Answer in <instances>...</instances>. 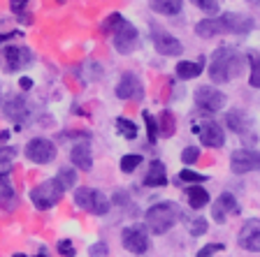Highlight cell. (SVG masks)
Returning a JSON list of instances; mask_svg holds the SVG:
<instances>
[{
  "label": "cell",
  "instance_id": "obj_17",
  "mask_svg": "<svg viewBox=\"0 0 260 257\" xmlns=\"http://www.w3.org/2000/svg\"><path fill=\"white\" fill-rule=\"evenodd\" d=\"M144 186H149V188L168 186V171H165V165H162L160 160L149 162V171H146V176H144Z\"/></svg>",
  "mask_w": 260,
  "mask_h": 257
},
{
  "label": "cell",
  "instance_id": "obj_11",
  "mask_svg": "<svg viewBox=\"0 0 260 257\" xmlns=\"http://www.w3.org/2000/svg\"><path fill=\"white\" fill-rule=\"evenodd\" d=\"M237 243L239 248L244 250H251V252H260V220H246L239 230L237 236Z\"/></svg>",
  "mask_w": 260,
  "mask_h": 257
},
{
  "label": "cell",
  "instance_id": "obj_32",
  "mask_svg": "<svg viewBox=\"0 0 260 257\" xmlns=\"http://www.w3.org/2000/svg\"><path fill=\"white\" fill-rule=\"evenodd\" d=\"M179 181L202 183V181H207V176H205V174H198V171H193V169H181V171H179Z\"/></svg>",
  "mask_w": 260,
  "mask_h": 257
},
{
  "label": "cell",
  "instance_id": "obj_22",
  "mask_svg": "<svg viewBox=\"0 0 260 257\" xmlns=\"http://www.w3.org/2000/svg\"><path fill=\"white\" fill-rule=\"evenodd\" d=\"M177 77L184 81H190L195 79V77H200L202 72H205V67H202V60L200 63H190V60H181V63H177Z\"/></svg>",
  "mask_w": 260,
  "mask_h": 257
},
{
  "label": "cell",
  "instance_id": "obj_40",
  "mask_svg": "<svg viewBox=\"0 0 260 257\" xmlns=\"http://www.w3.org/2000/svg\"><path fill=\"white\" fill-rule=\"evenodd\" d=\"M19 86H21L23 91H30V88H32V79H28V77H21V79H19Z\"/></svg>",
  "mask_w": 260,
  "mask_h": 257
},
{
  "label": "cell",
  "instance_id": "obj_34",
  "mask_svg": "<svg viewBox=\"0 0 260 257\" xmlns=\"http://www.w3.org/2000/svg\"><path fill=\"white\" fill-rule=\"evenodd\" d=\"M195 5L200 7L205 14H209V16L218 14V0H195Z\"/></svg>",
  "mask_w": 260,
  "mask_h": 257
},
{
  "label": "cell",
  "instance_id": "obj_19",
  "mask_svg": "<svg viewBox=\"0 0 260 257\" xmlns=\"http://www.w3.org/2000/svg\"><path fill=\"white\" fill-rule=\"evenodd\" d=\"M5 116L16 121V123H21L23 118L28 116V104L21 95H12L5 100Z\"/></svg>",
  "mask_w": 260,
  "mask_h": 257
},
{
  "label": "cell",
  "instance_id": "obj_35",
  "mask_svg": "<svg viewBox=\"0 0 260 257\" xmlns=\"http://www.w3.org/2000/svg\"><path fill=\"white\" fill-rule=\"evenodd\" d=\"M198 158H200V149H198V146H186L184 153H181V162H184V165H193Z\"/></svg>",
  "mask_w": 260,
  "mask_h": 257
},
{
  "label": "cell",
  "instance_id": "obj_21",
  "mask_svg": "<svg viewBox=\"0 0 260 257\" xmlns=\"http://www.w3.org/2000/svg\"><path fill=\"white\" fill-rule=\"evenodd\" d=\"M225 123H228V128L233 130V132L244 134L246 130L251 128V118L246 116V114H244L242 109H233V112H228V114H225Z\"/></svg>",
  "mask_w": 260,
  "mask_h": 257
},
{
  "label": "cell",
  "instance_id": "obj_39",
  "mask_svg": "<svg viewBox=\"0 0 260 257\" xmlns=\"http://www.w3.org/2000/svg\"><path fill=\"white\" fill-rule=\"evenodd\" d=\"M26 5H28V0H10V10L14 12V14H21Z\"/></svg>",
  "mask_w": 260,
  "mask_h": 257
},
{
  "label": "cell",
  "instance_id": "obj_12",
  "mask_svg": "<svg viewBox=\"0 0 260 257\" xmlns=\"http://www.w3.org/2000/svg\"><path fill=\"white\" fill-rule=\"evenodd\" d=\"M195 132L200 134L202 146H207V149H218V146L225 144V132L216 121H205L202 125L195 128Z\"/></svg>",
  "mask_w": 260,
  "mask_h": 257
},
{
  "label": "cell",
  "instance_id": "obj_8",
  "mask_svg": "<svg viewBox=\"0 0 260 257\" xmlns=\"http://www.w3.org/2000/svg\"><path fill=\"white\" fill-rule=\"evenodd\" d=\"M230 169L235 174H249L260 169V153L253 149H239L230 156Z\"/></svg>",
  "mask_w": 260,
  "mask_h": 257
},
{
  "label": "cell",
  "instance_id": "obj_2",
  "mask_svg": "<svg viewBox=\"0 0 260 257\" xmlns=\"http://www.w3.org/2000/svg\"><path fill=\"white\" fill-rule=\"evenodd\" d=\"M177 220H179V211H177V206L170 202L153 204L144 215V223L151 234H165V232H170Z\"/></svg>",
  "mask_w": 260,
  "mask_h": 257
},
{
  "label": "cell",
  "instance_id": "obj_45",
  "mask_svg": "<svg viewBox=\"0 0 260 257\" xmlns=\"http://www.w3.org/2000/svg\"><path fill=\"white\" fill-rule=\"evenodd\" d=\"M35 257H47V255H35Z\"/></svg>",
  "mask_w": 260,
  "mask_h": 257
},
{
  "label": "cell",
  "instance_id": "obj_3",
  "mask_svg": "<svg viewBox=\"0 0 260 257\" xmlns=\"http://www.w3.org/2000/svg\"><path fill=\"white\" fill-rule=\"evenodd\" d=\"M63 188H60V183L56 181V178H49V181L40 183V186H35L30 190V202L35 209L40 211H47V209H54L56 204L60 202V197H63Z\"/></svg>",
  "mask_w": 260,
  "mask_h": 257
},
{
  "label": "cell",
  "instance_id": "obj_30",
  "mask_svg": "<svg viewBox=\"0 0 260 257\" xmlns=\"http://www.w3.org/2000/svg\"><path fill=\"white\" fill-rule=\"evenodd\" d=\"M186 223H188V230L193 236H202L207 232V220L200 218V215H195V218H186Z\"/></svg>",
  "mask_w": 260,
  "mask_h": 257
},
{
  "label": "cell",
  "instance_id": "obj_5",
  "mask_svg": "<svg viewBox=\"0 0 260 257\" xmlns=\"http://www.w3.org/2000/svg\"><path fill=\"white\" fill-rule=\"evenodd\" d=\"M195 107L200 112H207V114H216L223 109L225 104V95L221 91H216L214 86H200L195 88Z\"/></svg>",
  "mask_w": 260,
  "mask_h": 257
},
{
  "label": "cell",
  "instance_id": "obj_36",
  "mask_svg": "<svg viewBox=\"0 0 260 257\" xmlns=\"http://www.w3.org/2000/svg\"><path fill=\"white\" fill-rule=\"evenodd\" d=\"M88 255H91V257H107V255H109V248H107V243H105V241H98V243H93V246L88 248Z\"/></svg>",
  "mask_w": 260,
  "mask_h": 257
},
{
  "label": "cell",
  "instance_id": "obj_31",
  "mask_svg": "<svg viewBox=\"0 0 260 257\" xmlns=\"http://www.w3.org/2000/svg\"><path fill=\"white\" fill-rule=\"evenodd\" d=\"M123 21H125L123 16H121L119 12H114V14H109V16H107V21L103 23V32H107V35H109V32H114Z\"/></svg>",
  "mask_w": 260,
  "mask_h": 257
},
{
  "label": "cell",
  "instance_id": "obj_24",
  "mask_svg": "<svg viewBox=\"0 0 260 257\" xmlns=\"http://www.w3.org/2000/svg\"><path fill=\"white\" fill-rule=\"evenodd\" d=\"M181 7H184V0H151V10L158 12V14H165V16L179 14Z\"/></svg>",
  "mask_w": 260,
  "mask_h": 257
},
{
  "label": "cell",
  "instance_id": "obj_15",
  "mask_svg": "<svg viewBox=\"0 0 260 257\" xmlns=\"http://www.w3.org/2000/svg\"><path fill=\"white\" fill-rule=\"evenodd\" d=\"M228 213H239L237 199H235L233 193H221L218 199L214 202V206H211V215H214L216 223H225Z\"/></svg>",
  "mask_w": 260,
  "mask_h": 257
},
{
  "label": "cell",
  "instance_id": "obj_26",
  "mask_svg": "<svg viewBox=\"0 0 260 257\" xmlns=\"http://www.w3.org/2000/svg\"><path fill=\"white\" fill-rule=\"evenodd\" d=\"M56 181L60 183V188H63V190H70V188H75V183H77V171H75V167H60V169H58V176H56Z\"/></svg>",
  "mask_w": 260,
  "mask_h": 257
},
{
  "label": "cell",
  "instance_id": "obj_16",
  "mask_svg": "<svg viewBox=\"0 0 260 257\" xmlns=\"http://www.w3.org/2000/svg\"><path fill=\"white\" fill-rule=\"evenodd\" d=\"M153 47H156V51L160 56H179V54H184L181 42H179L177 38H172V35H168V32H162V30L153 32Z\"/></svg>",
  "mask_w": 260,
  "mask_h": 257
},
{
  "label": "cell",
  "instance_id": "obj_37",
  "mask_svg": "<svg viewBox=\"0 0 260 257\" xmlns=\"http://www.w3.org/2000/svg\"><path fill=\"white\" fill-rule=\"evenodd\" d=\"M56 248H58V252H60V255H63V257H75V246H72V241H70V239H60V241H58V246H56Z\"/></svg>",
  "mask_w": 260,
  "mask_h": 257
},
{
  "label": "cell",
  "instance_id": "obj_13",
  "mask_svg": "<svg viewBox=\"0 0 260 257\" xmlns=\"http://www.w3.org/2000/svg\"><path fill=\"white\" fill-rule=\"evenodd\" d=\"M223 23V30L233 32V35H249L253 30V19L244 14H235V12H225L223 16H218Z\"/></svg>",
  "mask_w": 260,
  "mask_h": 257
},
{
  "label": "cell",
  "instance_id": "obj_43",
  "mask_svg": "<svg viewBox=\"0 0 260 257\" xmlns=\"http://www.w3.org/2000/svg\"><path fill=\"white\" fill-rule=\"evenodd\" d=\"M14 257H28V255H21V252H16V255Z\"/></svg>",
  "mask_w": 260,
  "mask_h": 257
},
{
  "label": "cell",
  "instance_id": "obj_1",
  "mask_svg": "<svg viewBox=\"0 0 260 257\" xmlns=\"http://www.w3.org/2000/svg\"><path fill=\"white\" fill-rule=\"evenodd\" d=\"M242 67H244V56L237 54L235 49L230 47H221L214 54L209 65V79L214 84H228L230 79L242 75Z\"/></svg>",
  "mask_w": 260,
  "mask_h": 257
},
{
  "label": "cell",
  "instance_id": "obj_38",
  "mask_svg": "<svg viewBox=\"0 0 260 257\" xmlns=\"http://www.w3.org/2000/svg\"><path fill=\"white\" fill-rule=\"evenodd\" d=\"M223 248H225L223 243H207L205 248H200V250H198V255H195V257H211L214 252H221Z\"/></svg>",
  "mask_w": 260,
  "mask_h": 257
},
{
  "label": "cell",
  "instance_id": "obj_33",
  "mask_svg": "<svg viewBox=\"0 0 260 257\" xmlns=\"http://www.w3.org/2000/svg\"><path fill=\"white\" fill-rule=\"evenodd\" d=\"M251 86L260 88V56H251Z\"/></svg>",
  "mask_w": 260,
  "mask_h": 257
},
{
  "label": "cell",
  "instance_id": "obj_25",
  "mask_svg": "<svg viewBox=\"0 0 260 257\" xmlns=\"http://www.w3.org/2000/svg\"><path fill=\"white\" fill-rule=\"evenodd\" d=\"M174 130H177V118H174V114L170 112V109H165V112L160 114V118H158V134L172 137Z\"/></svg>",
  "mask_w": 260,
  "mask_h": 257
},
{
  "label": "cell",
  "instance_id": "obj_41",
  "mask_svg": "<svg viewBox=\"0 0 260 257\" xmlns=\"http://www.w3.org/2000/svg\"><path fill=\"white\" fill-rule=\"evenodd\" d=\"M14 35H19V32H5V35H0V44H5V42H10Z\"/></svg>",
  "mask_w": 260,
  "mask_h": 257
},
{
  "label": "cell",
  "instance_id": "obj_44",
  "mask_svg": "<svg viewBox=\"0 0 260 257\" xmlns=\"http://www.w3.org/2000/svg\"><path fill=\"white\" fill-rule=\"evenodd\" d=\"M54 3H58V5H63V3H65V0H54Z\"/></svg>",
  "mask_w": 260,
  "mask_h": 257
},
{
  "label": "cell",
  "instance_id": "obj_7",
  "mask_svg": "<svg viewBox=\"0 0 260 257\" xmlns=\"http://www.w3.org/2000/svg\"><path fill=\"white\" fill-rule=\"evenodd\" d=\"M112 38H114V49H116L119 54H133L137 49V44H140V32L128 21L121 23V26L112 32Z\"/></svg>",
  "mask_w": 260,
  "mask_h": 257
},
{
  "label": "cell",
  "instance_id": "obj_29",
  "mask_svg": "<svg viewBox=\"0 0 260 257\" xmlns=\"http://www.w3.org/2000/svg\"><path fill=\"white\" fill-rule=\"evenodd\" d=\"M142 162H144V158L137 156V153H133V156H123L121 158V171H123V174H130V171H135Z\"/></svg>",
  "mask_w": 260,
  "mask_h": 257
},
{
  "label": "cell",
  "instance_id": "obj_42",
  "mask_svg": "<svg viewBox=\"0 0 260 257\" xmlns=\"http://www.w3.org/2000/svg\"><path fill=\"white\" fill-rule=\"evenodd\" d=\"M251 3H253V5H255V7H260V0H251Z\"/></svg>",
  "mask_w": 260,
  "mask_h": 257
},
{
  "label": "cell",
  "instance_id": "obj_27",
  "mask_svg": "<svg viewBox=\"0 0 260 257\" xmlns=\"http://www.w3.org/2000/svg\"><path fill=\"white\" fill-rule=\"evenodd\" d=\"M116 130H119L121 137H125V139H135L137 137V125L130 121V118H116Z\"/></svg>",
  "mask_w": 260,
  "mask_h": 257
},
{
  "label": "cell",
  "instance_id": "obj_4",
  "mask_svg": "<svg viewBox=\"0 0 260 257\" xmlns=\"http://www.w3.org/2000/svg\"><path fill=\"white\" fill-rule=\"evenodd\" d=\"M75 204L93 215H105L109 211V199L100 190H95V188H77Z\"/></svg>",
  "mask_w": 260,
  "mask_h": 257
},
{
  "label": "cell",
  "instance_id": "obj_18",
  "mask_svg": "<svg viewBox=\"0 0 260 257\" xmlns=\"http://www.w3.org/2000/svg\"><path fill=\"white\" fill-rule=\"evenodd\" d=\"M70 160H72V165L77 167V169H84V171H88L93 167V156H91V146L88 144H75L72 146V151H70Z\"/></svg>",
  "mask_w": 260,
  "mask_h": 257
},
{
  "label": "cell",
  "instance_id": "obj_28",
  "mask_svg": "<svg viewBox=\"0 0 260 257\" xmlns=\"http://www.w3.org/2000/svg\"><path fill=\"white\" fill-rule=\"evenodd\" d=\"M142 116H144V123H146V137H149V144L153 146L156 139H158V121L149 112H142Z\"/></svg>",
  "mask_w": 260,
  "mask_h": 257
},
{
  "label": "cell",
  "instance_id": "obj_6",
  "mask_svg": "<svg viewBox=\"0 0 260 257\" xmlns=\"http://www.w3.org/2000/svg\"><path fill=\"white\" fill-rule=\"evenodd\" d=\"M26 158L35 165H49V162L56 158V146L51 139H44V137H35L26 144Z\"/></svg>",
  "mask_w": 260,
  "mask_h": 257
},
{
  "label": "cell",
  "instance_id": "obj_23",
  "mask_svg": "<svg viewBox=\"0 0 260 257\" xmlns=\"http://www.w3.org/2000/svg\"><path fill=\"white\" fill-rule=\"evenodd\" d=\"M186 195H188V204L190 209H202V206H207L209 204V193H207L202 186H190L188 190H186Z\"/></svg>",
  "mask_w": 260,
  "mask_h": 257
},
{
  "label": "cell",
  "instance_id": "obj_10",
  "mask_svg": "<svg viewBox=\"0 0 260 257\" xmlns=\"http://www.w3.org/2000/svg\"><path fill=\"white\" fill-rule=\"evenodd\" d=\"M116 97L119 100H142L144 97V86H142L140 77L133 72H125L116 84Z\"/></svg>",
  "mask_w": 260,
  "mask_h": 257
},
{
  "label": "cell",
  "instance_id": "obj_9",
  "mask_svg": "<svg viewBox=\"0 0 260 257\" xmlns=\"http://www.w3.org/2000/svg\"><path fill=\"white\" fill-rule=\"evenodd\" d=\"M121 243L133 255H144L149 250V236H146V232L142 227H125L121 232Z\"/></svg>",
  "mask_w": 260,
  "mask_h": 257
},
{
  "label": "cell",
  "instance_id": "obj_14",
  "mask_svg": "<svg viewBox=\"0 0 260 257\" xmlns=\"http://www.w3.org/2000/svg\"><path fill=\"white\" fill-rule=\"evenodd\" d=\"M30 58L32 56L26 47H7L3 51V67L7 72H16V70H21V67H26L30 63Z\"/></svg>",
  "mask_w": 260,
  "mask_h": 257
},
{
  "label": "cell",
  "instance_id": "obj_20",
  "mask_svg": "<svg viewBox=\"0 0 260 257\" xmlns=\"http://www.w3.org/2000/svg\"><path fill=\"white\" fill-rule=\"evenodd\" d=\"M221 32L225 30H223V23L218 16H207L200 23H195V35H200V38H216Z\"/></svg>",
  "mask_w": 260,
  "mask_h": 257
}]
</instances>
